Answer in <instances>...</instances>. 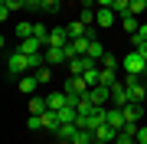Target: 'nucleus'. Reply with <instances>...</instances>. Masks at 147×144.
<instances>
[{
  "instance_id": "nucleus-1",
  "label": "nucleus",
  "mask_w": 147,
  "mask_h": 144,
  "mask_svg": "<svg viewBox=\"0 0 147 144\" xmlns=\"http://www.w3.org/2000/svg\"><path fill=\"white\" fill-rule=\"evenodd\" d=\"M23 72H33V62H30V56H23L20 49H13L7 56V75H23Z\"/></svg>"
},
{
  "instance_id": "nucleus-2",
  "label": "nucleus",
  "mask_w": 147,
  "mask_h": 144,
  "mask_svg": "<svg viewBox=\"0 0 147 144\" xmlns=\"http://www.w3.org/2000/svg\"><path fill=\"white\" fill-rule=\"evenodd\" d=\"M121 69H124L127 75H141V72H147V59L137 53V49H131V53L121 59Z\"/></svg>"
},
{
  "instance_id": "nucleus-3",
  "label": "nucleus",
  "mask_w": 147,
  "mask_h": 144,
  "mask_svg": "<svg viewBox=\"0 0 147 144\" xmlns=\"http://www.w3.org/2000/svg\"><path fill=\"white\" fill-rule=\"evenodd\" d=\"M69 75H85V72H88V69H98V59H92V56H75V59H69Z\"/></svg>"
},
{
  "instance_id": "nucleus-4",
  "label": "nucleus",
  "mask_w": 147,
  "mask_h": 144,
  "mask_svg": "<svg viewBox=\"0 0 147 144\" xmlns=\"http://www.w3.org/2000/svg\"><path fill=\"white\" fill-rule=\"evenodd\" d=\"M88 82H85V75H69V79H65V85H62V92H65V95H79V98H85V95H88Z\"/></svg>"
},
{
  "instance_id": "nucleus-5",
  "label": "nucleus",
  "mask_w": 147,
  "mask_h": 144,
  "mask_svg": "<svg viewBox=\"0 0 147 144\" xmlns=\"http://www.w3.org/2000/svg\"><path fill=\"white\" fill-rule=\"evenodd\" d=\"M111 105H115V108H124V105H131V92H127V85H124V82L111 85Z\"/></svg>"
},
{
  "instance_id": "nucleus-6",
  "label": "nucleus",
  "mask_w": 147,
  "mask_h": 144,
  "mask_svg": "<svg viewBox=\"0 0 147 144\" xmlns=\"http://www.w3.org/2000/svg\"><path fill=\"white\" fill-rule=\"evenodd\" d=\"M115 20H121V16L115 13V7H98V10H95V26H111V23Z\"/></svg>"
},
{
  "instance_id": "nucleus-7",
  "label": "nucleus",
  "mask_w": 147,
  "mask_h": 144,
  "mask_svg": "<svg viewBox=\"0 0 147 144\" xmlns=\"http://www.w3.org/2000/svg\"><path fill=\"white\" fill-rule=\"evenodd\" d=\"M124 85H127V92H131V101H144V98H147V89L137 82V75H127Z\"/></svg>"
},
{
  "instance_id": "nucleus-8",
  "label": "nucleus",
  "mask_w": 147,
  "mask_h": 144,
  "mask_svg": "<svg viewBox=\"0 0 147 144\" xmlns=\"http://www.w3.org/2000/svg\"><path fill=\"white\" fill-rule=\"evenodd\" d=\"M88 98H92L98 108H105V101H111V89H108V85H92V89H88Z\"/></svg>"
},
{
  "instance_id": "nucleus-9",
  "label": "nucleus",
  "mask_w": 147,
  "mask_h": 144,
  "mask_svg": "<svg viewBox=\"0 0 147 144\" xmlns=\"http://www.w3.org/2000/svg\"><path fill=\"white\" fill-rule=\"evenodd\" d=\"M121 112H124V121H127V124H141L144 105H141V101H131V105H124V108H121Z\"/></svg>"
},
{
  "instance_id": "nucleus-10",
  "label": "nucleus",
  "mask_w": 147,
  "mask_h": 144,
  "mask_svg": "<svg viewBox=\"0 0 147 144\" xmlns=\"http://www.w3.org/2000/svg\"><path fill=\"white\" fill-rule=\"evenodd\" d=\"M105 124H111V128H115V131H121V128H124V124H127V121H124V112L111 105L108 112H105Z\"/></svg>"
},
{
  "instance_id": "nucleus-11",
  "label": "nucleus",
  "mask_w": 147,
  "mask_h": 144,
  "mask_svg": "<svg viewBox=\"0 0 147 144\" xmlns=\"http://www.w3.org/2000/svg\"><path fill=\"white\" fill-rule=\"evenodd\" d=\"M16 49H20L23 56H36V53H42L46 46H42V43H39L36 36H30V39H20V46H16Z\"/></svg>"
},
{
  "instance_id": "nucleus-12",
  "label": "nucleus",
  "mask_w": 147,
  "mask_h": 144,
  "mask_svg": "<svg viewBox=\"0 0 147 144\" xmlns=\"http://www.w3.org/2000/svg\"><path fill=\"white\" fill-rule=\"evenodd\" d=\"M118 141V131L111 128V124H101L98 131H95V144H115Z\"/></svg>"
},
{
  "instance_id": "nucleus-13",
  "label": "nucleus",
  "mask_w": 147,
  "mask_h": 144,
  "mask_svg": "<svg viewBox=\"0 0 147 144\" xmlns=\"http://www.w3.org/2000/svg\"><path fill=\"white\" fill-rule=\"evenodd\" d=\"M42 53H46V62H49V66H62V62H69V59H65V49H59V46H46Z\"/></svg>"
},
{
  "instance_id": "nucleus-14",
  "label": "nucleus",
  "mask_w": 147,
  "mask_h": 144,
  "mask_svg": "<svg viewBox=\"0 0 147 144\" xmlns=\"http://www.w3.org/2000/svg\"><path fill=\"white\" fill-rule=\"evenodd\" d=\"M16 85H20L23 95H33V92L39 89V79H36V75H20V82H16Z\"/></svg>"
},
{
  "instance_id": "nucleus-15",
  "label": "nucleus",
  "mask_w": 147,
  "mask_h": 144,
  "mask_svg": "<svg viewBox=\"0 0 147 144\" xmlns=\"http://www.w3.org/2000/svg\"><path fill=\"white\" fill-rule=\"evenodd\" d=\"M65 33H69V39H82L85 33H88V26H85L82 20H72V23H65Z\"/></svg>"
},
{
  "instance_id": "nucleus-16",
  "label": "nucleus",
  "mask_w": 147,
  "mask_h": 144,
  "mask_svg": "<svg viewBox=\"0 0 147 144\" xmlns=\"http://www.w3.org/2000/svg\"><path fill=\"white\" fill-rule=\"evenodd\" d=\"M46 101H49L53 112H62V108L69 105V95H65V92H53V95H46Z\"/></svg>"
},
{
  "instance_id": "nucleus-17",
  "label": "nucleus",
  "mask_w": 147,
  "mask_h": 144,
  "mask_svg": "<svg viewBox=\"0 0 147 144\" xmlns=\"http://www.w3.org/2000/svg\"><path fill=\"white\" fill-rule=\"evenodd\" d=\"M39 118H42V128H49V131H59V112H53V108H49V112H42Z\"/></svg>"
},
{
  "instance_id": "nucleus-18",
  "label": "nucleus",
  "mask_w": 147,
  "mask_h": 144,
  "mask_svg": "<svg viewBox=\"0 0 147 144\" xmlns=\"http://www.w3.org/2000/svg\"><path fill=\"white\" fill-rule=\"evenodd\" d=\"M69 144H95V131H88V128H79V131H75V138L69 141Z\"/></svg>"
},
{
  "instance_id": "nucleus-19",
  "label": "nucleus",
  "mask_w": 147,
  "mask_h": 144,
  "mask_svg": "<svg viewBox=\"0 0 147 144\" xmlns=\"http://www.w3.org/2000/svg\"><path fill=\"white\" fill-rule=\"evenodd\" d=\"M98 85H118V79H115V69H105V66H101L98 69Z\"/></svg>"
},
{
  "instance_id": "nucleus-20",
  "label": "nucleus",
  "mask_w": 147,
  "mask_h": 144,
  "mask_svg": "<svg viewBox=\"0 0 147 144\" xmlns=\"http://www.w3.org/2000/svg\"><path fill=\"white\" fill-rule=\"evenodd\" d=\"M85 56H92V59H98V62H101V56H105V43H98V39H88V49H85Z\"/></svg>"
},
{
  "instance_id": "nucleus-21",
  "label": "nucleus",
  "mask_w": 147,
  "mask_h": 144,
  "mask_svg": "<svg viewBox=\"0 0 147 144\" xmlns=\"http://www.w3.org/2000/svg\"><path fill=\"white\" fill-rule=\"evenodd\" d=\"M75 131H79V124H59L56 138H59V141H72V138H75Z\"/></svg>"
},
{
  "instance_id": "nucleus-22",
  "label": "nucleus",
  "mask_w": 147,
  "mask_h": 144,
  "mask_svg": "<svg viewBox=\"0 0 147 144\" xmlns=\"http://www.w3.org/2000/svg\"><path fill=\"white\" fill-rule=\"evenodd\" d=\"M33 30H36V23H30V20H20V23H16V36H20V39H30Z\"/></svg>"
},
{
  "instance_id": "nucleus-23",
  "label": "nucleus",
  "mask_w": 147,
  "mask_h": 144,
  "mask_svg": "<svg viewBox=\"0 0 147 144\" xmlns=\"http://www.w3.org/2000/svg\"><path fill=\"white\" fill-rule=\"evenodd\" d=\"M42 112H49V101L33 95V98H30V115H42Z\"/></svg>"
},
{
  "instance_id": "nucleus-24",
  "label": "nucleus",
  "mask_w": 147,
  "mask_h": 144,
  "mask_svg": "<svg viewBox=\"0 0 147 144\" xmlns=\"http://www.w3.org/2000/svg\"><path fill=\"white\" fill-rule=\"evenodd\" d=\"M121 26H124V30L134 36V33L141 30V23H137V16H134V13H127V16H121Z\"/></svg>"
},
{
  "instance_id": "nucleus-25",
  "label": "nucleus",
  "mask_w": 147,
  "mask_h": 144,
  "mask_svg": "<svg viewBox=\"0 0 147 144\" xmlns=\"http://www.w3.org/2000/svg\"><path fill=\"white\" fill-rule=\"evenodd\" d=\"M36 79H39V85H42V82H49V79H53V66H39V69H36Z\"/></svg>"
},
{
  "instance_id": "nucleus-26",
  "label": "nucleus",
  "mask_w": 147,
  "mask_h": 144,
  "mask_svg": "<svg viewBox=\"0 0 147 144\" xmlns=\"http://www.w3.org/2000/svg\"><path fill=\"white\" fill-rule=\"evenodd\" d=\"M101 66H105V69H118V66H121V59H118L115 53H105V56H101Z\"/></svg>"
},
{
  "instance_id": "nucleus-27",
  "label": "nucleus",
  "mask_w": 147,
  "mask_h": 144,
  "mask_svg": "<svg viewBox=\"0 0 147 144\" xmlns=\"http://www.w3.org/2000/svg\"><path fill=\"white\" fill-rule=\"evenodd\" d=\"M115 13L118 16H127V13H131V0H115Z\"/></svg>"
},
{
  "instance_id": "nucleus-28",
  "label": "nucleus",
  "mask_w": 147,
  "mask_h": 144,
  "mask_svg": "<svg viewBox=\"0 0 147 144\" xmlns=\"http://www.w3.org/2000/svg\"><path fill=\"white\" fill-rule=\"evenodd\" d=\"M131 46H134V49H137V53H141V56L147 59V43H144V39H141V36H137V33H134V36H131Z\"/></svg>"
},
{
  "instance_id": "nucleus-29",
  "label": "nucleus",
  "mask_w": 147,
  "mask_h": 144,
  "mask_svg": "<svg viewBox=\"0 0 147 144\" xmlns=\"http://www.w3.org/2000/svg\"><path fill=\"white\" fill-rule=\"evenodd\" d=\"M144 10H147V0H131V13L134 16H141Z\"/></svg>"
},
{
  "instance_id": "nucleus-30",
  "label": "nucleus",
  "mask_w": 147,
  "mask_h": 144,
  "mask_svg": "<svg viewBox=\"0 0 147 144\" xmlns=\"http://www.w3.org/2000/svg\"><path fill=\"white\" fill-rule=\"evenodd\" d=\"M7 7H10V13H16V10H26V3H23V0H3Z\"/></svg>"
},
{
  "instance_id": "nucleus-31",
  "label": "nucleus",
  "mask_w": 147,
  "mask_h": 144,
  "mask_svg": "<svg viewBox=\"0 0 147 144\" xmlns=\"http://www.w3.org/2000/svg\"><path fill=\"white\" fill-rule=\"evenodd\" d=\"M26 124H30V131H39V128H42V118H39V115H30Z\"/></svg>"
},
{
  "instance_id": "nucleus-32",
  "label": "nucleus",
  "mask_w": 147,
  "mask_h": 144,
  "mask_svg": "<svg viewBox=\"0 0 147 144\" xmlns=\"http://www.w3.org/2000/svg\"><path fill=\"white\" fill-rule=\"evenodd\" d=\"M59 7H62V0H42V10H49V13L59 10Z\"/></svg>"
},
{
  "instance_id": "nucleus-33",
  "label": "nucleus",
  "mask_w": 147,
  "mask_h": 144,
  "mask_svg": "<svg viewBox=\"0 0 147 144\" xmlns=\"http://www.w3.org/2000/svg\"><path fill=\"white\" fill-rule=\"evenodd\" d=\"M137 144H147V124H141V128H137Z\"/></svg>"
},
{
  "instance_id": "nucleus-34",
  "label": "nucleus",
  "mask_w": 147,
  "mask_h": 144,
  "mask_svg": "<svg viewBox=\"0 0 147 144\" xmlns=\"http://www.w3.org/2000/svg\"><path fill=\"white\" fill-rule=\"evenodd\" d=\"M26 3V10H42V0H23Z\"/></svg>"
},
{
  "instance_id": "nucleus-35",
  "label": "nucleus",
  "mask_w": 147,
  "mask_h": 144,
  "mask_svg": "<svg viewBox=\"0 0 147 144\" xmlns=\"http://www.w3.org/2000/svg\"><path fill=\"white\" fill-rule=\"evenodd\" d=\"M137 36H141L144 43H147V23H141V30H137Z\"/></svg>"
},
{
  "instance_id": "nucleus-36",
  "label": "nucleus",
  "mask_w": 147,
  "mask_h": 144,
  "mask_svg": "<svg viewBox=\"0 0 147 144\" xmlns=\"http://www.w3.org/2000/svg\"><path fill=\"white\" fill-rule=\"evenodd\" d=\"M98 7H115V0H98Z\"/></svg>"
}]
</instances>
